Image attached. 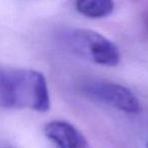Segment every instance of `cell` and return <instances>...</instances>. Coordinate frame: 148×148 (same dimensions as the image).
Returning <instances> with one entry per match:
<instances>
[{"label":"cell","instance_id":"6da1fadb","mask_svg":"<svg viewBox=\"0 0 148 148\" xmlns=\"http://www.w3.org/2000/svg\"><path fill=\"white\" fill-rule=\"evenodd\" d=\"M0 106L49 111L51 103L45 76L36 70L0 68Z\"/></svg>","mask_w":148,"mask_h":148},{"label":"cell","instance_id":"7a4b0ae2","mask_svg":"<svg viewBox=\"0 0 148 148\" xmlns=\"http://www.w3.org/2000/svg\"><path fill=\"white\" fill-rule=\"evenodd\" d=\"M69 43L77 53L99 65L116 66L121 59L117 46L95 31L74 29L69 35Z\"/></svg>","mask_w":148,"mask_h":148},{"label":"cell","instance_id":"3957f363","mask_svg":"<svg viewBox=\"0 0 148 148\" xmlns=\"http://www.w3.org/2000/svg\"><path fill=\"white\" fill-rule=\"evenodd\" d=\"M85 95L105 103L126 113H137L140 103L133 92L117 83L101 80H92L85 82L81 86Z\"/></svg>","mask_w":148,"mask_h":148},{"label":"cell","instance_id":"277c9868","mask_svg":"<svg viewBox=\"0 0 148 148\" xmlns=\"http://www.w3.org/2000/svg\"><path fill=\"white\" fill-rule=\"evenodd\" d=\"M45 135L57 148H90L82 133L66 121H51L45 125Z\"/></svg>","mask_w":148,"mask_h":148},{"label":"cell","instance_id":"5b68a950","mask_svg":"<svg viewBox=\"0 0 148 148\" xmlns=\"http://www.w3.org/2000/svg\"><path fill=\"white\" fill-rule=\"evenodd\" d=\"M114 2L111 0H79L76 9L79 13L90 18H101L110 15L114 10Z\"/></svg>","mask_w":148,"mask_h":148},{"label":"cell","instance_id":"8992f818","mask_svg":"<svg viewBox=\"0 0 148 148\" xmlns=\"http://www.w3.org/2000/svg\"><path fill=\"white\" fill-rule=\"evenodd\" d=\"M5 148H14V147H11V146H8V147H5Z\"/></svg>","mask_w":148,"mask_h":148},{"label":"cell","instance_id":"52a82bcc","mask_svg":"<svg viewBox=\"0 0 148 148\" xmlns=\"http://www.w3.org/2000/svg\"><path fill=\"white\" fill-rule=\"evenodd\" d=\"M147 147H148V145H147Z\"/></svg>","mask_w":148,"mask_h":148}]
</instances>
